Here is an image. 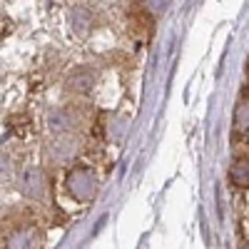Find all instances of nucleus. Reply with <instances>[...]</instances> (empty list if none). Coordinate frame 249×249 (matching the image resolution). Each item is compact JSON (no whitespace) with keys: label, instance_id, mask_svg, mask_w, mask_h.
<instances>
[{"label":"nucleus","instance_id":"f257e3e1","mask_svg":"<svg viewBox=\"0 0 249 249\" xmlns=\"http://www.w3.org/2000/svg\"><path fill=\"white\" fill-rule=\"evenodd\" d=\"M82 152V137L77 132H65V135H53L43 144V160L53 167H62V164L77 162Z\"/></svg>","mask_w":249,"mask_h":249},{"label":"nucleus","instance_id":"f03ea898","mask_svg":"<svg viewBox=\"0 0 249 249\" xmlns=\"http://www.w3.org/2000/svg\"><path fill=\"white\" fill-rule=\"evenodd\" d=\"M65 190L68 195L75 199V202H90L97 190H100V179L95 175V170L90 164H82V162H75L70 164V170L65 172Z\"/></svg>","mask_w":249,"mask_h":249},{"label":"nucleus","instance_id":"7ed1b4c3","mask_svg":"<svg viewBox=\"0 0 249 249\" xmlns=\"http://www.w3.org/2000/svg\"><path fill=\"white\" fill-rule=\"evenodd\" d=\"M15 184L23 197L28 199H45L48 197V175L40 164H25L23 170L18 172Z\"/></svg>","mask_w":249,"mask_h":249},{"label":"nucleus","instance_id":"20e7f679","mask_svg":"<svg viewBox=\"0 0 249 249\" xmlns=\"http://www.w3.org/2000/svg\"><path fill=\"white\" fill-rule=\"evenodd\" d=\"M45 122L53 135H65V132H80V127L85 124V117L75 105H55L48 110Z\"/></svg>","mask_w":249,"mask_h":249},{"label":"nucleus","instance_id":"39448f33","mask_svg":"<svg viewBox=\"0 0 249 249\" xmlns=\"http://www.w3.org/2000/svg\"><path fill=\"white\" fill-rule=\"evenodd\" d=\"M97 85V72L90 65H77L65 75V90L70 95H90Z\"/></svg>","mask_w":249,"mask_h":249},{"label":"nucleus","instance_id":"423d86ee","mask_svg":"<svg viewBox=\"0 0 249 249\" xmlns=\"http://www.w3.org/2000/svg\"><path fill=\"white\" fill-rule=\"evenodd\" d=\"M68 23H70V28H72L75 35H80V37L90 35V30H92V25H95L92 8H90V5H72V8L68 10Z\"/></svg>","mask_w":249,"mask_h":249},{"label":"nucleus","instance_id":"0eeeda50","mask_svg":"<svg viewBox=\"0 0 249 249\" xmlns=\"http://www.w3.org/2000/svg\"><path fill=\"white\" fill-rule=\"evenodd\" d=\"M227 177H230V184L237 187V190H247L249 187V157H234L232 164H230V172H227Z\"/></svg>","mask_w":249,"mask_h":249},{"label":"nucleus","instance_id":"6e6552de","mask_svg":"<svg viewBox=\"0 0 249 249\" xmlns=\"http://www.w3.org/2000/svg\"><path fill=\"white\" fill-rule=\"evenodd\" d=\"M232 124L242 135H249V95H242L232 112Z\"/></svg>","mask_w":249,"mask_h":249},{"label":"nucleus","instance_id":"1a4fd4ad","mask_svg":"<svg viewBox=\"0 0 249 249\" xmlns=\"http://www.w3.org/2000/svg\"><path fill=\"white\" fill-rule=\"evenodd\" d=\"M127 124H130V117H124V115H110L107 120V137L112 142H122L124 135H127Z\"/></svg>","mask_w":249,"mask_h":249},{"label":"nucleus","instance_id":"9d476101","mask_svg":"<svg viewBox=\"0 0 249 249\" xmlns=\"http://www.w3.org/2000/svg\"><path fill=\"white\" fill-rule=\"evenodd\" d=\"M167 5H170V0H144V10L150 15H162L167 10Z\"/></svg>","mask_w":249,"mask_h":249},{"label":"nucleus","instance_id":"9b49d317","mask_svg":"<svg viewBox=\"0 0 249 249\" xmlns=\"http://www.w3.org/2000/svg\"><path fill=\"white\" fill-rule=\"evenodd\" d=\"M115 5H120V0H90V8L95 10H112Z\"/></svg>","mask_w":249,"mask_h":249},{"label":"nucleus","instance_id":"f8f14e48","mask_svg":"<svg viewBox=\"0 0 249 249\" xmlns=\"http://www.w3.org/2000/svg\"><path fill=\"white\" fill-rule=\"evenodd\" d=\"M247 75H249V57H247Z\"/></svg>","mask_w":249,"mask_h":249}]
</instances>
